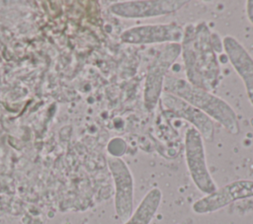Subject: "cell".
I'll return each mask as SVG.
<instances>
[{
  "instance_id": "cell-1",
  "label": "cell",
  "mask_w": 253,
  "mask_h": 224,
  "mask_svg": "<svg viewBox=\"0 0 253 224\" xmlns=\"http://www.w3.org/2000/svg\"><path fill=\"white\" fill-rule=\"evenodd\" d=\"M211 33L206 22L188 24L180 43L186 80L209 92L215 89L220 76L217 55L211 43Z\"/></svg>"
},
{
  "instance_id": "cell-2",
  "label": "cell",
  "mask_w": 253,
  "mask_h": 224,
  "mask_svg": "<svg viewBox=\"0 0 253 224\" xmlns=\"http://www.w3.org/2000/svg\"><path fill=\"white\" fill-rule=\"evenodd\" d=\"M163 92L172 94L202 111L210 118L218 122L229 133L238 134L240 127L236 112L223 99L192 85L186 79L166 76Z\"/></svg>"
},
{
  "instance_id": "cell-3",
  "label": "cell",
  "mask_w": 253,
  "mask_h": 224,
  "mask_svg": "<svg viewBox=\"0 0 253 224\" xmlns=\"http://www.w3.org/2000/svg\"><path fill=\"white\" fill-rule=\"evenodd\" d=\"M180 54V43H165L148 66L143 89V103L148 111L156 108L163 92L167 72Z\"/></svg>"
},
{
  "instance_id": "cell-4",
  "label": "cell",
  "mask_w": 253,
  "mask_h": 224,
  "mask_svg": "<svg viewBox=\"0 0 253 224\" xmlns=\"http://www.w3.org/2000/svg\"><path fill=\"white\" fill-rule=\"evenodd\" d=\"M185 159L196 187L206 195L213 192L217 187L207 165L204 139L193 126L187 128L185 133Z\"/></svg>"
},
{
  "instance_id": "cell-5",
  "label": "cell",
  "mask_w": 253,
  "mask_h": 224,
  "mask_svg": "<svg viewBox=\"0 0 253 224\" xmlns=\"http://www.w3.org/2000/svg\"><path fill=\"white\" fill-rule=\"evenodd\" d=\"M107 164L115 186V211L118 217L126 221L133 211V177L122 158L108 156Z\"/></svg>"
},
{
  "instance_id": "cell-6",
  "label": "cell",
  "mask_w": 253,
  "mask_h": 224,
  "mask_svg": "<svg viewBox=\"0 0 253 224\" xmlns=\"http://www.w3.org/2000/svg\"><path fill=\"white\" fill-rule=\"evenodd\" d=\"M250 197H253V181L238 180L216 188L213 192L196 200L192 205V209L197 214L212 213L234 201Z\"/></svg>"
},
{
  "instance_id": "cell-7",
  "label": "cell",
  "mask_w": 253,
  "mask_h": 224,
  "mask_svg": "<svg viewBox=\"0 0 253 224\" xmlns=\"http://www.w3.org/2000/svg\"><path fill=\"white\" fill-rule=\"evenodd\" d=\"M184 28L177 23L149 24L126 29L121 35V40L128 44L180 43Z\"/></svg>"
},
{
  "instance_id": "cell-8",
  "label": "cell",
  "mask_w": 253,
  "mask_h": 224,
  "mask_svg": "<svg viewBox=\"0 0 253 224\" xmlns=\"http://www.w3.org/2000/svg\"><path fill=\"white\" fill-rule=\"evenodd\" d=\"M187 3L186 0L119 1L110 5L109 11L124 19L152 18L175 13Z\"/></svg>"
},
{
  "instance_id": "cell-9",
  "label": "cell",
  "mask_w": 253,
  "mask_h": 224,
  "mask_svg": "<svg viewBox=\"0 0 253 224\" xmlns=\"http://www.w3.org/2000/svg\"><path fill=\"white\" fill-rule=\"evenodd\" d=\"M159 101L164 108V112L187 120L199 131L204 140L212 141L214 136L213 121L202 111L166 92H162Z\"/></svg>"
},
{
  "instance_id": "cell-10",
  "label": "cell",
  "mask_w": 253,
  "mask_h": 224,
  "mask_svg": "<svg viewBox=\"0 0 253 224\" xmlns=\"http://www.w3.org/2000/svg\"><path fill=\"white\" fill-rule=\"evenodd\" d=\"M222 46L228 61L242 79L247 98L253 107V58L234 37L226 36L222 38Z\"/></svg>"
},
{
  "instance_id": "cell-11",
  "label": "cell",
  "mask_w": 253,
  "mask_h": 224,
  "mask_svg": "<svg viewBox=\"0 0 253 224\" xmlns=\"http://www.w3.org/2000/svg\"><path fill=\"white\" fill-rule=\"evenodd\" d=\"M161 200V189L159 187H152L142 197L129 218L123 224H150L158 211Z\"/></svg>"
},
{
  "instance_id": "cell-12",
  "label": "cell",
  "mask_w": 253,
  "mask_h": 224,
  "mask_svg": "<svg viewBox=\"0 0 253 224\" xmlns=\"http://www.w3.org/2000/svg\"><path fill=\"white\" fill-rule=\"evenodd\" d=\"M126 148H127L126 143L123 138L115 137L109 141L107 150H108V153L110 154L109 156L121 158V156L126 153Z\"/></svg>"
},
{
  "instance_id": "cell-13",
  "label": "cell",
  "mask_w": 253,
  "mask_h": 224,
  "mask_svg": "<svg viewBox=\"0 0 253 224\" xmlns=\"http://www.w3.org/2000/svg\"><path fill=\"white\" fill-rule=\"evenodd\" d=\"M211 43L212 48L215 51V53H220L223 51L222 39L219 37L218 34H216L214 32L211 33Z\"/></svg>"
},
{
  "instance_id": "cell-14",
  "label": "cell",
  "mask_w": 253,
  "mask_h": 224,
  "mask_svg": "<svg viewBox=\"0 0 253 224\" xmlns=\"http://www.w3.org/2000/svg\"><path fill=\"white\" fill-rule=\"evenodd\" d=\"M246 14L249 22L253 25V0L246 1Z\"/></svg>"
},
{
  "instance_id": "cell-15",
  "label": "cell",
  "mask_w": 253,
  "mask_h": 224,
  "mask_svg": "<svg viewBox=\"0 0 253 224\" xmlns=\"http://www.w3.org/2000/svg\"><path fill=\"white\" fill-rule=\"evenodd\" d=\"M64 224H70V223H69V222H66V223H64Z\"/></svg>"
}]
</instances>
